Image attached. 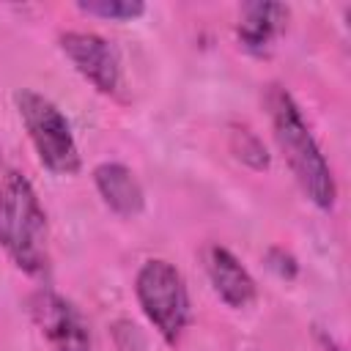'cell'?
Instances as JSON below:
<instances>
[{
    "mask_svg": "<svg viewBox=\"0 0 351 351\" xmlns=\"http://www.w3.org/2000/svg\"><path fill=\"white\" fill-rule=\"evenodd\" d=\"M266 104H269V115H271L274 140L296 178V184L302 186L304 197L313 206H318L321 211H329L337 197V184H335L332 167H329L326 156L321 154V145L315 143L299 104L280 85H274L269 90Z\"/></svg>",
    "mask_w": 351,
    "mask_h": 351,
    "instance_id": "cell-1",
    "label": "cell"
},
{
    "mask_svg": "<svg viewBox=\"0 0 351 351\" xmlns=\"http://www.w3.org/2000/svg\"><path fill=\"white\" fill-rule=\"evenodd\" d=\"M0 247L25 274L49 269V225L44 206L27 176L8 170L0 176Z\"/></svg>",
    "mask_w": 351,
    "mask_h": 351,
    "instance_id": "cell-2",
    "label": "cell"
},
{
    "mask_svg": "<svg viewBox=\"0 0 351 351\" xmlns=\"http://www.w3.org/2000/svg\"><path fill=\"white\" fill-rule=\"evenodd\" d=\"M14 104L36 148L38 162L55 176H74L82 167V156H80L71 123L60 112V107L44 93L30 88H19L14 93Z\"/></svg>",
    "mask_w": 351,
    "mask_h": 351,
    "instance_id": "cell-3",
    "label": "cell"
},
{
    "mask_svg": "<svg viewBox=\"0 0 351 351\" xmlns=\"http://www.w3.org/2000/svg\"><path fill=\"white\" fill-rule=\"evenodd\" d=\"M134 296L148 318V324L159 332L167 346H176L192 318L189 291L181 271L165 258H148L134 277Z\"/></svg>",
    "mask_w": 351,
    "mask_h": 351,
    "instance_id": "cell-4",
    "label": "cell"
},
{
    "mask_svg": "<svg viewBox=\"0 0 351 351\" xmlns=\"http://www.w3.org/2000/svg\"><path fill=\"white\" fill-rule=\"evenodd\" d=\"M60 49L69 63L85 77L99 93L118 96L123 88V66L118 49L99 33L90 30H66L60 33Z\"/></svg>",
    "mask_w": 351,
    "mask_h": 351,
    "instance_id": "cell-5",
    "label": "cell"
},
{
    "mask_svg": "<svg viewBox=\"0 0 351 351\" xmlns=\"http://www.w3.org/2000/svg\"><path fill=\"white\" fill-rule=\"evenodd\" d=\"M27 307L33 324L52 346V351H93L88 321L66 296L44 288L30 296Z\"/></svg>",
    "mask_w": 351,
    "mask_h": 351,
    "instance_id": "cell-6",
    "label": "cell"
},
{
    "mask_svg": "<svg viewBox=\"0 0 351 351\" xmlns=\"http://www.w3.org/2000/svg\"><path fill=\"white\" fill-rule=\"evenodd\" d=\"M288 5L282 3H244L241 5V14H239V22H236V38H239V47L255 58H266L280 36L285 33L288 27Z\"/></svg>",
    "mask_w": 351,
    "mask_h": 351,
    "instance_id": "cell-7",
    "label": "cell"
},
{
    "mask_svg": "<svg viewBox=\"0 0 351 351\" xmlns=\"http://www.w3.org/2000/svg\"><path fill=\"white\" fill-rule=\"evenodd\" d=\"M206 261V274H208V282L214 288V293L233 310H241L247 304L255 302L258 296V285L252 280V274L241 266V261L228 250V247H219V244H211L203 255Z\"/></svg>",
    "mask_w": 351,
    "mask_h": 351,
    "instance_id": "cell-8",
    "label": "cell"
},
{
    "mask_svg": "<svg viewBox=\"0 0 351 351\" xmlns=\"http://www.w3.org/2000/svg\"><path fill=\"white\" fill-rule=\"evenodd\" d=\"M93 184L96 192L101 195L104 206L115 211L118 217H137L145 206L143 186L137 176L121 165V162H101L93 167Z\"/></svg>",
    "mask_w": 351,
    "mask_h": 351,
    "instance_id": "cell-9",
    "label": "cell"
},
{
    "mask_svg": "<svg viewBox=\"0 0 351 351\" xmlns=\"http://www.w3.org/2000/svg\"><path fill=\"white\" fill-rule=\"evenodd\" d=\"M77 8L88 16H99L110 22H132L145 14V5L140 0H80Z\"/></svg>",
    "mask_w": 351,
    "mask_h": 351,
    "instance_id": "cell-10",
    "label": "cell"
},
{
    "mask_svg": "<svg viewBox=\"0 0 351 351\" xmlns=\"http://www.w3.org/2000/svg\"><path fill=\"white\" fill-rule=\"evenodd\" d=\"M329 346H332V343H329ZM332 351H340V348H337V346H332Z\"/></svg>",
    "mask_w": 351,
    "mask_h": 351,
    "instance_id": "cell-11",
    "label": "cell"
}]
</instances>
